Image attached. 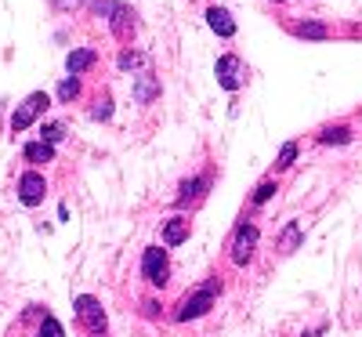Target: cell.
Returning a JSON list of instances; mask_svg holds the SVG:
<instances>
[{
    "label": "cell",
    "instance_id": "ffe728a7",
    "mask_svg": "<svg viewBox=\"0 0 362 337\" xmlns=\"http://www.w3.org/2000/svg\"><path fill=\"white\" fill-rule=\"evenodd\" d=\"M297 37H305V40H322V37H326V25L305 22V25H297Z\"/></svg>",
    "mask_w": 362,
    "mask_h": 337
},
{
    "label": "cell",
    "instance_id": "cb8c5ba5",
    "mask_svg": "<svg viewBox=\"0 0 362 337\" xmlns=\"http://www.w3.org/2000/svg\"><path fill=\"white\" fill-rule=\"evenodd\" d=\"M279 189H276V181H261L257 185V193H254V203H264V200H272Z\"/></svg>",
    "mask_w": 362,
    "mask_h": 337
},
{
    "label": "cell",
    "instance_id": "484cf974",
    "mask_svg": "<svg viewBox=\"0 0 362 337\" xmlns=\"http://www.w3.org/2000/svg\"><path fill=\"white\" fill-rule=\"evenodd\" d=\"M305 337H315V333H305Z\"/></svg>",
    "mask_w": 362,
    "mask_h": 337
},
{
    "label": "cell",
    "instance_id": "603a6c76",
    "mask_svg": "<svg viewBox=\"0 0 362 337\" xmlns=\"http://www.w3.org/2000/svg\"><path fill=\"white\" fill-rule=\"evenodd\" d=\"M109 116H112V98H98L90 109V120H109Z\"/></svg>",
    "mask_w": 362,
    "mask_h": 337
},
{
    "label": "cell",
    "instance_id": "7402d4cb",
    "mask_svg": "<svg viewBox=\"0 0 362 337\" xmlns=\"http://www.w3.org/2000/svg\"><path fill=\"white\" fill-rule=\"evenodd\" d=\"M62 135H66V124H44L40 127V142H51V145L62 138Z\"/></svg>",
    "mask_w": 362,
    "mask_h": 337
},
{
    "label": "cell",
    "instance_id": "e0dca14e",
    "mask_svg": "<svg viewBox=\"0 0 362 337\" xmlns=\"http://www.w3.org/2000/svg\"><path fill=\"white\" fill-rule=\"evenodd\" d=\"M80 95V80L76 76H66L62 84H58V102H73Z\"/></svg>",
    "mask_w": 362,
    "mask_h": 337
},
{
    "label": "cell",
    "instance_id": "3957f363",
    "mask_svg": "<svg viewBox=\"0 0 362 337\" xmlns=\"http://www.w3.org/2000/svg\"><path fill=\"white\" fill-rule=\"evenodd\" d=\"M73 312H76V323H80L87 333H105V309H102L98 297L80 294V297L73 301Z\"/></svg>",
    "mask_w": 362,
    "mask_h": 337
},
{
    "label": "cell",
    "instance_id": "ac0fdd59",
    "mask_svg": "<svg viewBox=\"0 0 362 337\" xmlns=\"http://www.w3.org/2000/svg\"><path fill=\"white\" fill-rule=\"evenodd\" d=\"M138 66H148V55H141V51H124L119 55V69H138Z\"/></svg>",
    "mask_w": 362,
    "mask_h": 337
},
{
    "label": "cell",
    "instance_id": "7c38bea8",
    "mask_svg": "<svg viewBox=\"0 0 362 337\" xmlns=\"http://www.w3.org/2000/svg\"><path fill=\"white\" fill-rule=\"evenodd\" d=\"M206 22H210V29H214L218 37H235V22H232V15L225 11V8H210L206 11Z\"/></svg>",
    "mask_w": 362,
    "mask_h": 337
},
{
    "label": "cell",
    "instance_id": "ba28073f",
    "mask_svg": "<svg viewBox=\"0 0 362 337\" xmlns=\"http://www.w3.org/2000/svg\"><path fill=\"white\" fill-rule=\"evenodd\" d=\"M109 25H112L116 40H131V33H134V11L127 4H116L112 15H109Z\"/></svg>",
    "mask_w": 362,
    "mask_h": 337
},
{
    "label": "cell",
    "instance_id": "5bb4252c",
    "mask_svg": "<svg viewBox=\"0 0 362 337\" xmlns=\"http://www.w3.org/2000/svg\"><path fill=\"white\" fill-rule=\"evenodd\" d=\"M22 156H25L29 164H51V160H54V145H51V142H29V145L22 149Z\"/></svg>",
    "mask_w": 362,
    "mask_h": 337
},
{
    "label": "cell",
    "instance_id": "9a60e30c",
    "mask_svg": "<svg viewBox=\"0 0 362 337\" xmlns=\"http://www.w3.org/2000/svg\"><path fill=\"white\" fill-rule=\"evenodd\" d=\"M319 142L322 145H348L351 142V131L348 127H322L319 131Z\"/></svg>",
    "mask_w": 362,
    "mask_h": 337
},
{
    "label": "cell",
    "instance_id": "277c9868",
    "mask_svg": "<svg viewBox=\"0 0 362 337\" xmlns=\"http://www.w3.org/2000/svg\"><path fill=\"white\" fill-rule=\"evenodd\" d=\"M47 105H51V98L44 95V91H33V95H29V98H25V102H22L15 113H11V131H25V127L33 124V120H37V116L47 109Z\"/></svg>",
    "mask_w": 362,
    "mask_h": 337
},
{
    "label": "cell",
    "instance_id": "52a82bcc",
    "mask_svg": "<svg viewBox=\"0 0 362 337\" xmlns=\"http://www.w3.org/2000/svg\"><path fill=\"white\" fill-rule=\"evenodd\" d=\"M44 193H47V181H44V174H37V171H25V174L18 178V200H22L25 207H37V203H44Z\"/></svg>",
    "mask_w": 362,
    "mask_h": 337
},
{
    "label": "cell",
    "instance_id": "44dd1931",
    "mask_svg": "<svg viewBox=\"0 0 362 337\" xmlns=\"http://www.w3.org/2000/svg\"><path fill=\"white\" fill-rule=\"evenodd\" d=\"M293 160H297V145H293V142H286V145L279 149V160H276V167H279V171H286V167H293Z\"/></svg>",
    "mask_w": 362,
    "mask_h": 337
},
{
    "label": "cell",
    "instance_id": "8fae6325",
    "mask_svg": "<svg viewBox=\"0 0 362 337\" xmlns=\"http://www.w3.org/2000/svg\"><path fill=\"white\" fill-rule=\"evenodd\" d=\"M189 239V218H167L163 222V247H177V243Z\"/></svg>",
    "mask_w": 362,
    "mask_h": 337
},
{
    "label": "cell",
    "instance_id": "9c48e42d",
    "mask_svg": "<svg viewBox=\"0 0 362 337\" xmlns=\"http://www.w3.org/2000/svg\"><path fill=\"white\" fill-rule=\"evenodd\" d=\"M210 189V178H189V181H181V189H177V207H189V203H199L203 193Z\"/></svg>",
    "mask_w": 362,
    "mask_h": 337
},
{
    "label": "cell",
    "instance_id": "6da1fadb",
    "mask_svg": "<svg viewBox=\"0 0 362 337\" xmlns=\"http://www.w3.org/2000/svg\"><path fill=\"white\" fill-rule=\"evenodd\" d=\"M221 294V283H218V275H210L206 283H199L185 301H181V309L174 312V319L177 323H189V319H199V316H206L210 309H214V297Z\"/></svg>",
    "mask_w": 362,
    "mask_h": 337
},
{
    "label": "cell",
    "instance_id": "d4e9b609",
    "mask_svg": "<svg viewBox=\"0 0 362 337\" xmlns=\"http://www.w3.org/2000/svg\"><path fill=\"white\" fill-rule=\"evenodd\" d=\"M54 4H58V8H66V4H76V0H54Z\"/></svg>",
    "mask_w": 362,
    "mask_h": 337
},
{
    "label": "cell",
    "instance_id": "8992f818",
    "mask_svg": "<svg viewBox=\"0 0 362 337\" xmlns=\"http://www.w3.org/2000/svg\"><path fill=\"white\" fill-rule=\"evenodd\" d=\"M214 73H218V84L225 91H239V87H243V76H247V66H243V58H239V55H221Z\"/></svg>",
    "mask_w": 362,
    "mask_h": 337
},
{
    "label": "cell",
    "instance_id": "30bf717a",
    "mask_svg": "<svg viewBox=\"0 0 362 337\" xmlns=\"http://www.w3.org/2000/svg\"><path fill=\"white\" fill-rule=\"evenodd\" d=\"M95 62H98V51H95V47H76V51L66 55V69H69V76H80L83 69H90Z\"/></svg>",
    "mask_w": 362,
    "mask_h": 337
},
{
    "label": "cell",
    "instance_id": "4fadbf2b",
    "mask_svg": "<svg viewBox=\"0 0 362 337\" xmlns=\"http://www.w3.org/2000/svg\"><path fill=\"white\" fill-rule=\"evenodd\" d=\"M156 95H160V80H156L153 73H141V76H138V87H134V98H138L141 105H148Z\"/></svg>",
    "mask_w": 362,
    "mask_h": 337
},
{
    "label": "cell",
    "instance_id": "7a4b0ae2",
    "mask_svg": "<svg viewBox=\"0 0 362 337\" xmlns=\"http://www.w3.org/2000/svg\"><path fill=\"white\" fill-rule=\"evenodd\" d=\"M141 275H145L148 287H167V280H170V258H167L163 247H145V254H141Z\"/></svg>",
    "mask_w": 362,
    "mask_h": 337
},
{
    "label": "cell",
    "instance_id": "2e32d148",
    "mask_svg": "<svg viewBox=\"0 0 362 337\" xmlns=\"http://www.w3.org/2000/svg\"><path fill=\"white\" fill-rule=\"evenodd\" d=\"M37 337H66V326L58 323L54 316H44V323L37 326Z\"/></svg>",
    "mask_w": 362,
    "mask_h": 337
},
{
    "label": "cell",
    "instance_id": "5b68a950",
    "mask_svg": "<svg viewBox=\"0 0 362 337\" xmlns=\"http://www.w3.org/2000/svg\"><path fill=\"white\" fill-rule=\"evenodd\" d=\"M257 225H239L235 229V239H232V265H250L254 261V247H257Z\"/></svg>",
    "mask_w": 362,
    "mask_h": 337
},
{
    "label": "cell",
    "instance_id": "d6986e66",
    "mask_svg": "<svg viewBox=\"0 0 362 337\" xmlns=\"http://www.w3.org/2000/svg\"><path fill=\"white\" fill-rule=\"evenodd\" d=\"M297 243H300V225H286V232H283V239H279V251L290 254Z\"/></svg>",
    "mask_w": 362,
    "mask_h": 337
}]
</instances>
